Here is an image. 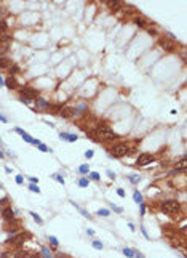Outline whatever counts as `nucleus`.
I'll return each instance as SVG.
<instances>
[{
  "label": "nucleus",
  "instance_id": "12",
  "mask_svg": "<svg viewBox=\"0 0 187 258\" xmlns=\"http://www.w3.org/2000/svg\"><path fill=\"white\" fill-rule=\"evenodd\" d=\"M5 87H7L8 90H18L19 85H18L16 77H13V75H8V77H7V80H5Z\"/></svg>",
  "mask_w": 187,
  "mask_h": 258
},
{
  "label": "nucleus",
  "instance_id": "52",
  "mask_svg": "<svg viewBox=\"0 0 187 258\" xmlns=\"http://www.w3.org/2000/svg\"><path fill=\"white\" fill-rule=\"evenodd\" d=\"M5 204H8V199H7V197H5V199H2V200H0V207H2V205H5Z\"/></svg>",
  "mask_w": 187,
  "mask_h": 258
},
{
  "label": "nucleus",
  "instance_id": "6",
  "mask_svg": "<svg viewBox=\"0 0 187 258\" xmlns=\"http://www.w3.org/2000/svg\"><path fill=\"white\" fill-rule=\"evenodd\" d=\"M157 43H158V47H162L165 51H168V53H173L174 50H176V43L178 42H173L171 39H168V37H160L157 40Z\"/></svg>",
  "mask_w": 187,
  "mask_h": 258
},
{
  "label": "nucleus",
  "instance_id": "43",
  "mask_svg": "<svg viewBox=\"0 0 187 258\" xmlns=\"http://www.w3.org/2000/svg\"><path fill=\"white\" fill-rule=\"evenodd\" d=\"M141 232H142V236H144L147 241L150 239V237H149V234H147V231H146V228H144V226H142V224H141Z\"/></svg>",
  "mask_w": 187,
  "mask_h": 258
},
{
  "label": "nucleus",
  "instance_id": "17",
  "mask_svg": "<svg viewBox=\"0 0 187 258\" xmlns=\"http://www.w3.org/2000/svg\"><path fill=\"white\" fill-rule=\"evenodd\" d=\"M70 204H72V205H74V207H75V208H77V210H78V213H80V215H82V216H85V218H86V220H93V215H91V213H90V212H86V210H85V208H82V207H80V205H78V204H77V202H74V200H70Z\"/></svg>",
  "mask_w": 187,
  "mask_h": 258
},
{
  "label": "nucleus",
  "instance_id": "56",
  "mask_svg": "<svg viewBox=\"0 0 187 258\" xmlns=\"http://www.w3.org/2000/svg\"><path fill=\"white\" fill-rule=\"evenodd\" d=\"M3 157H5V154H3V151H2V149H0V159H3Z\"/></svg>",
  "mask_w": 187,
  "mask_h": 258
},
{
  "label": "nucleus",
  "instance_id": "33",
  "mask_svg": "<svg viewBox=\"0 0 187 258\" xmlns=\"http://www.w3.org/2000/svg\"><path fill=\"white\" fill-rule=\"evenodd\" d=\"M37 148H38V151H42V152H53V149L48 148L46 144H43V143H40V144H38Z\"/></svg>",
  "mask_w": 187,
  "mask_h": 258
},
{
  "label": "nucleus",
  "instance_id": "54",
  "mask_svg": "<svg viewBox=\"0 0 187 258\" xmlns=\"http://www.w3.org/2000/svg\"><path fill=\"white\" fill-rule=\"evenodd\" d=\"M0 87H5V80H3L2 75H0Z\"/></svg>",
  "mask_w": 187,
  "mask_h": 258
},
{
  "label": "nucleus",
  "instance_id": "46",
  "mask_svg": "<svg viewBox=\"0 0 187 258\" xmlns=\"http://www.w3.org/2000/svg\"><path fill=\"white\" fill-rule=\"evenodd\" d=\"M117 194L120 197H125V189H122V188H117Z\"/></svg>",
  "mask_w": 187,
  "mask_h": 258
},
{
  "label": "nucleus",
  "instance_id": "35",
  "mask_svg": "<svg viewBox=\"0 0 187 258\" xmlns=\"http://www.w3.org/2000/svg\"><path fill=\"white\" fill-rule=\"evenodd\" d=\"M53 178L58 181L59 184H64V183H66V181H64V176H62L61 173H54V175H53Z\"/></svg>",
  "mask_w": 187,
  "mask_h": 258
},
{
  "label": "nucleus",
  "instance_id": "15",
  "mask_svg": "<svg viewBox=\"0 0 187 258\" xmlns=\"http://www.w3.org/2000/svg\"><path fill=\"white\" fill-rule=\"evenodd\" d=\"M88 112V104L86 103H78L75 106V116H86Z\"/></svg>",
  "mask_w": 187,
  "mask_h": 258
},
{
  "label": "nucleus",
  "instance_id": "4",
  "mask_svg": "<svg viewBox=\"0 0 187 258\" xmlns=\"http://www.w3.org/2000/svg\"><path fill=\"white\" fill-rule=\"evenodd\" d=\"M18 93H19V98H26V100H30V101H35L38 96H40L38 90L34 88V87H30V85L19 87V88H18Z\"/></svg>",
  "mask_w": 187,
  "mask_h": 258
},
{
  "label": "nucleus",
  "instance_id": "20",
  "mask_svg": "<svg viewBox=\"0 0 187 258\" xmlns=\"http://www.w3.org/2000/svg\"><path fill=\"white\" fill-rule=\"evenodd\" d=\"M77 184H78V188H88V184H90L88 176H82L80 180L77 181Z\"/></svg>",
  "mask_w": 187,
  "mask_h": 258
},
{
  "label": "nucleus",
  "instance_id": "31",
  "mask_svg": "<svg viewBox=\"0 0 187 258\" xmlns=\"http://www.w3.org/2000/svg\"><path fill=\"white\" fill-rule=\"evenodd\" d=\"M30 216H32L34 218V220H35V223H37V224H43V220H42V216L40 215H38V213H35V212H30Z\"/></svg>",
  "mask_w": 187,
  "mask_h": 258
},
{
  "label": "nucleus",
  "instance_id": "2",
  "mask_svg": "<svg viewBox=\"0 0 187 258\" xmlns=\"http://www.w3.org/2000/svg\"><path fill=\"white\" fill-rule=\"evenodd\" d=\"M107 151H109L110 157H115V159H120V157H125L128 156V151H130V146L123 141H118V143H114L112 146H107Z\"/></svg>",
  "mask_w": 187,
  "mask_h": 258
},
{
  "label": "nucleus",
  "instance_id": "16",
  "mask_svg": "<svg viewBox=\"0 0 187 258\" xmlns=\"http://www.w3.org/2000/svg\"><path fill=\"white\" fill-rule=\"evenodd\" d=\"M59 138H61V140L69 141V143H74V141L78 140V136L75 133H67V132H59Z\"/></svg>",
  "mask_w": 187,
  "mask_h": 258
},
{
  "label": "nucleus",
  "instance_id": "36",
  "mask_svg": "<svg viewBox=\"0 0 187 258\" xmlns=\"http://www.w3.org/2000/svg\"><path fill=\"white\" fill-rule=\"evenodd\" d=\"M29 189H30L32 192H35V194H40V192H42V191H40V188H38L37 184H34V183H30V184H29Z\"/></svg>",
  "mask_w": 187,
  "mask_h": 258
},
{
  "label": "nucleus",
  "instance_id": "51",
  "mask_svg": "<svg viewBox=\"0 0 187 258\" xmlns=\"http://www.w3.org/2000/svg\"><path fill=\"white\" fill-rule=\"evenodd\" d=\"M86 234L93 237V236H94V231H93V229H91V228H88V229H86Z\"/></svg>",
  "mask_w": 187,
  "mask_h": 258
},
{
  "label": "nucleus",
  "instance_id": "25",
  "mask_svg": "<svg viewBox=\"0 0 187 258\" xmlns=\"http://www.w3.org/2000/svg\"><path fill=\"white\" fill-rule=\"evenodd\" d=\"M133 200L136 202V204H141V202H144V199H142V194L139 191H134L133 192Z\"/></svg>",
  "mask_w": 187,
  "mask_h": 258
},
{
  "label": "nucleus",
  "instance_id": "42",
  "mask_svg": "<svg viewBox=\"0 0 187 258\" xmlns=\"http://www.w3.org/2000/svg\"><path fill=\"white\" fill-rule=\"evenodd\" d=\"M93 154H94L93 149H86V151H85V157H86V159H91V157H93Z\"/></svg>",
  "mask_w": 187,
  "mask_h": 258
},
{
  "label": "nucleus",
  "instance_id": "24",
  "mask_svg": "<svg viewBox=\"0 0 187 258\" xmlns=\"http://www.w3.org/2000/svg\"><path fill=\"white\" fill-rule=\"evenodd\" d=\"M61 109H62V104H58V103H50L48 111H51V112H59Z\"/></svg>",
  "mask_w": 187,
  "mask_h": 258
},
{
  "label": "nucleus",
  "instance_id": "32",
  "mask_svg": "<svg viewBox=\"0 0 187 258\" xmlns=\"http://www.w3.org/2000/svg\"><path fill=\"white\" fill-rule=\"evenodd\" d=\"M88 180H93V181H101V175H99L98 172H90L88 173Z\"/></svg>",
  "mask_w": 187,
  "mask_h": 258
},
{
  "label": "nucleus",
  "instance_id": "26",
  "mask_svg": "<svg viewBox=\"0 0 187 258\" xmlns=\"http://www.w3.org/2000/svg\"><path fill=\"white\" fill-rule=\"evenodd\" d=\"M3 34H8V24L7 21H0V35Z\"/></svg>",
  "mask_w": 187,
  "mask_h": 258
},
{
  "label": "nucleus",
  "instance_id": "48",
  "mask_svg": "<svg viewBox=\"0 0 187 258\" xmlns=\"http://www.w3.org/2000/svg\"><path fill=\"white\" fill-rule=\"evenodd\" d=\"M19 101H22V103H24V104H32V101H30V100H26V98H19Z\"/></svg>",
  "mask_w": 187,
  "mask_h": 258
},
{
  "label": "nucleus",
  "instance_id": "41",
  "mask_svg": "<svg viewBox=\"0 0 187 258\" xmlns=\"http://www.w3.org/2000/svg\"><path fill=\"white\" fill-rule=\"evenodd\" d=\"M106 175L110 178V180H115L117 178V175H115V172H112V170H106Z\"/></svg>",
  "mask_w": 187,
  "mask_h": 258
},
{
  "label": "nucleus",
  "instance_id": "19",
  "mask_svg": "<svg viewBox=\"0 0 187 258\" xmlns=\"http://www.w3.org/2000/svg\"><path fill=\"white\" fill-rule=\"evenodd\" d=\"M40 258H53L51 249H48L46 245H45V247H42V250H40Z\"/></svg>",
  "mask_w": 187,
  "mask_h": 258
},
{
  "label": "nucleus",
  "instance_id": "13",
  "mask_svg": "<svg viewBox=\"0 0 187 258\" xmlns=\"http://www.w3.org/2000/svg\"><path fill=\"white\" fill-rule=\"evenodd\" d=\"M107 7H109V10H112L114 13H120V10L123 7V2H118V0H109V2H107Z\"/></svg>",
  "mask_w": 187,
  "mask_h": 258
},
{
  "label": "nucleus",
  "instance_id": "8",
  "mask_svg": "<svg viewBox=\"0 0 187 258\" xmlns=\"http://www.w3.org/2000/svg\"><path fill=\"white\" fill-rule=\"evenodd\" d=\"M59 114H61V117H64V119H72V117H75V108L74 106L64 104L62 109L59 111Z\"/></svg>",
  "mask_w": 187,
  "mask_h": 258
},
{
  "label": "nucleus",
  "instance_id": "11",
  "mask_svg": "<svg viewBox=\"0 0 187 258\" xmlns=\"http://www.w3.org/2000/svg\"><path fill=\"white\" fill-rule=\"evenodd\" d=\"M133 23L139 27V29H147V27H149V21H147L144 16H141V15H136V16L133 18Z\"/></svg>",
  "mask_w": 187,
  "mask_h": 258
},
{
  "label": "nucleus",
  "instance_id": "29",
  "mask_svg": "<svg viewBox=\"0 0 187 258\" xmlns=\"http://www.w3.org/2000/svg\"><path fill=\"white\" fill-rule=\"evenodd\" d=\"M48 242H50L51 249H58L59 242H58V239H56V237H54V236H48Z\"/></svg>",
  "mask_w": 187,
  "mask_h": 258
},
{
  "label": "nucleus",
  "instance_id": "47",
  "mask_svg": "<svg viewBox=\"0 0 187 258\" xmlns=\"http://www.w3.org/2000/svg\"><path fill=\"white\" fill-rule=\"evenodd\" d=\"M29 181H30V183H34V184H37L38 183V178L37 176H29Z\"/></svg>",
  "mask_w": 187,
  "mask_h": 258
},
{
  "label": "nucleus",
  "instance_id": "55",
  "mask_svg": "<svg viewBox=\"0 0 187 258\" xmlns=\"http://www.w3.org/2000/svg\"><path fill=\"white\" fill-rule=\"evenodd\" d=\"M5 172H7V173H11V172H13V168H10V167H5Z\"/></svg>",
  "mask_w": 187,
  "mask_h": 258
},
{
  "label": "nucleus",
  "instance_id": "14",
  "mask_svg": "<svg viewBox=\"0 0 187 258\" xmlns=\"http://www.w3.org/2000/svg\"><path fill=\"white\" fill-rule=\"evenodd\" d=\"M14 132H16L18 135H21V136H22V140H24L26 143H30V144H34V140H35V138H32L29 133H26L22 128H19V127H14Z\"/></svg>",
  "mask_w": 187,
  "mask_h": 258
},
{
  "label": "nucleus",
  "instance_id": "23",
  "mask_svg": "<svg viewBox=\"0 0 187 258\" xmlns=\"http://www.w3.org/2000/svg\"><path fill=\"white\" fill-rule=\"evenodd\" d=\"M126 178L130 180V183H131V184H138L139 181H141V176H139V175H134V173H130V175L126 176Z\"/></svg>",
  "mask_w": 187,
  "mask_h": 258
},
{
  "label": "nucleus",
  "instance_id": "57",
  "mask_svg": "<svg viewBox=\"0 0 187 258\" xmlns=\"http://www.w3.org/2000/svg\"><path fill=\"white\" fill-rule=\"evenodd\" d=\"M0 189H2V184H0Z\"/></svg>",
  "mask_w": 187,
  "mask_h": 258
},
{
  "label": "nucleus",
  "instance_id": "50",
  "mask_svg": "<svg viewBox=\"0 0 187 258\" xmlns=\"http://www.w3.org/2000/svg\"><path fill=\"white\" fill-rule=\"evenodd\" d=\"M53 258H69L67 255H64V253H58V255H54Z\"/></svg>",
  "mask_w": 187,
  "mask_h": 258
},
{
  "label": "nucleus",
  "instance_id": "53",
  "mask_svg": "<svg viewBox=\"0 0 187 258\" xmlns=\"http://www.w3.org/2000/svg\"><path fill=\"white\" fill-rule=\"evenodd\" d=\"M128 228L131 229V231H134V229H136V226H134L133 223H128Z\"/></svg>",
  "mask_w": 187,
  "mask_h": 258
},
{
  "label": "nucleus",
  "instance_id": "22",
  "mask_svg": "<svg viewBox=\"0 0 187 258\" xmlns=\"http://www.w3.org/2000/svg\"><path fill=\"white\" fill-rule=\"evenodd\" d=\"M78 173H82L83 176H86L90 173V165L88 164H82L80 167H78Z\"/></svg>",
  "mask_w": 187,
  "mask_h": 258
},
{
  "label": "nucleus",
  "instance_id": "10",
  "mask_svg": "<svg viewBox=\"0 0 187 258\" xmlns=\"http://www.w3.org/2000/svg\"><path fill=\"white\" fill-rule=\"evenodd\" d=\"M50 108V103L48 100H45V98H42V96H38L37 100H35V111H48Z\"/></svg>",
  "mask_w": 187,
  "mask_h": 258
},
{
  "label": "nucleus",
  "instance_id": "3",
  "mask_svg": "<svg viewBox=\"0 0 187 258\" xmlns=\"http://www.w3.org/2000/svg\"><path fill=\"white\" fill-rule=\"evenodd\" d=\"M160 210H162L163 213H166V215L174 216V215H178V213L181 212V204H179L178 200H174V199H170V200L162 202Z\"/></svg>",
  "mask_w": 187,
  "mask_h": 258
},
{
  "label": "nucleus",
  "instance_id": "1",
  "mask_svg": "<svg viewBox=\"0 0 187 258\" xmlns=\"http://www.w3.org/2000/svg\"><path fill=\"white\" fill-rule=\"evenodd\" d=\"M93 135L98 138V140H101L102 143H109V141L118 140V135L115 133L112 128H109V127H106V125H98L96 128L93 130Z\"/></svg>",
  "mask_w": 187,
  "mask_h": 258
},
{
  "label": "nucleus",
  "instance_id": "7",
  "mask_svg": "<svg viewBox=\"0 0 187 258\" xmlns=\"http://www.w3.org/2000/svg\"><path fill=\"white\" fill-rule=\"evenodd\" d=\"M154 160H155V156H154V154L144 152V154H141V156L138 157V160H136V167H146V165L152 164Z\"/></svg>",
  "mask_w": 187,
  "mask_h": 258
},
{
  "label": "nucleus",
  "instance_id": "9",
  "mask_svg": "<svg viewBox=\"0 0 187 258\" xmlns=\"http://www.w3.org/2000/svg\"><path fill=\"white\" fill-rule=\"evenodd\" d=\"M14 215H16V213H14V210L11 208L10 205H7V207L2 208V218L7 221V223L11 221V220H14Z\"/></svg>",
  "mask_w": 187,
  "mask_h": 258
},
{
  "label": "nucleus",
  "instance_id": "39",
  "mask_svg": "<svg viewBox=\"0 0 187 258\" xmlns=\"http://www.w3.org/2000/svg\"><path fill=\"white\" fill-rule=\"evenodd\" d=\"M139 210H141V215H146V212H147L146 202H141V204H139Z\"/></svg>",
  "mask_w": 187,
  "mask_h": 258
},
{
  "label": "nucleus",
  "instance_id": "49",
  "mask_svg": "<svg viewBox=\"0 0 187 258\" xmlns=\"http://www.w3.org/2000/svg\"><path fill=\"white\" fill-rule=\"evenodd\" d=\"M0 122H3V124H7V122H8V119H7L5 116H3V114H0Z\"/></svg>",
  "mask_w": 187,
  "mask_h": 258
},
{
  "label": "nucleus",
  "instance_id": "38",
  "mask_svg": "<svg viewBox=\"0 0 187 258\" xmlns=\"http://www.w3.org/2000/svg\"><path fill=\"white\" fill-rule=\"evenodd\" d=\"M110 208H112L115 213H118V215H120V213H123V208L118 207V205H115V204H110Z\"/></svg>",
  "mask_w": 187,
  "mask_h": 258
},
{
  "label": "nucleus",
  "instance_id": "18",
  "mask_svg": "<svg viewBox=\"0 0 187 258\" xmlns=\"http://www.w3.org/2000/svg\"><path fill=\"white\" fill-rule=\"evenodd\" d=\"M13 64L11 59L8 56H0V69H8V67Z\"/></svg>",
  "mask_w": 187,
  "mask_h": 258
},
{
  "label": "nucleus",
  "instance_id": "45",
  "mask_svg": "<svg viewBox=\"0 0 187 258\" xmlns=\"http://www.w3.org/2000/svg\"><path fill=\"white\" fill-rule=\"evenodd\" d=\"M24 257H26V253H24V252H21V250L14 253V258H24Z\"/></svg>",
  "mask_w": 187,
  "mask_h": 258
},
{
  "label": "nucleus",
  "instance_id": "27",
  "mask_svg": "<svg viewBox=\"0 0 187 258\" xmlns=\"http://www.w3.org/2000/svg\"><path fill=\"white\" fill-rule=\"evenodd\" d=\"M98 216L109 218V216H110V210H109V208H99V210H98Z\"/></svg>",
  "mask_w": 187,
  "mask_h": 258
},
{
  "label": "nucleus",
  "instance_id": "37",
  "mask_svg": "<svg viewBox=\"0 0 187 258\" xmlns=\"http://www.w3.org/2000/svg\"><path fill=\"white\" fill-rule=\"evenodd\" d=\"M93 247L96 250H102V249H104V244H102L101 241H93Z\"/></svg>",
  "mask_w": 187,
  "mask_h": 258
},
{
  "label": "nucleus",
  "instance_id": "5",
  "mask_svg": "<svg viewBox=\"0 0 187 258\" xmlns=\"http://www.w3.org/2000/svg\"><path fill=\"white\" fill-rule=\"evenodd\" d=\"M11 42H13V37H11L10 34L0 35V56H5V55L10 51Z\"/></svg>",
  "mask_w": 187,
  "mask_h": 258
},
{
  "label": "nucleus",
  "instance_id": "44",
  "mask_svg": "<svg viewBox=\"0 0 187 258\" xmlns=\"http://www.w3.org/2000/svg\"><path fill=\"white\" fill-rule=\"evenodd\" d=\"M133 250H134V258H146L141 252H139V250H136V249H133Z\"/></svg>",
  "mask_w": 187,
  "mask_h": 258
},
{
  "label": "nucleus",
  "instance_id": "34",
  "mask_svg": "<svg viewBox=\"0 0 187 258\" xmlns=\"http://www.w3.org/2000/svg\"><path fill=\"white\" fill-rule=\"evenodd\" d=\"M7 16H8V11H7L2 5H0V21H5Z\"/></svg>",
  "mask_w": 187,
  "mask_h": 258
},
{
  "label": "nucleus",
  "instance_id": "28",
  "mask_svg": "<svg viewBox=\"0 0 187 258\" xmlns=\"http://www.w3.org/2000/svg\"><path fill=\"white\" fill-rule=\"evenodd\" d=\"M122 252H123V255H125V257H128V258H134V250H133V249L125 247V249L122 250Z\"/></svg>",
  "mask_w": 187,
  "mask_h": 258
},
{
  "label": "nucleus",
  "instance_id": "40",
  "mask_svg": "<svg viewBox=\"0 0 187 258\" xmlns=\"http://www.w3.org/2000/svg\"><path fill=\"white\" fill-rule=\"evenodd\" d=\"M14 181H16V184H22V183H24V176H22L21 173H18L16 178H14Z\"/></svg>",
  "mask_w": 187,
  "mask_h": 258
},
{
  "label": "nucleus",
  "instance_id": "30",
  "mask_svg": "<svg viewBox=\"0 0 187 258\" xmlns=\"http://www.w3.org/2000/svg\"><path fill=\"white\" fill-rule=\"evenodd\" d=\"M147 34L149 35H152V37H158V29L157 27H150V24H149V27H147Z\"/></svg>",
  "mask_w": 187,
  "mask_h": 258
},
{
  "label": "nucleus",
  "instance_id": "21",
  "mask_svg": "<svg viewBox=\"0 0 187 258\" xmlns=\"http://www.w3.org/2000/svg\"><path fill=\"white\" fill-rule=\"evenodd\" d=\"M19 71H21V67H19L18 64H14V63H13V64H11V66L8 67V74H10V75H13V77H14V75H16V74L19 72Z\"/></svg>",
  "mask_w": 187,
  "mask_h": 258
}]
</instances>
